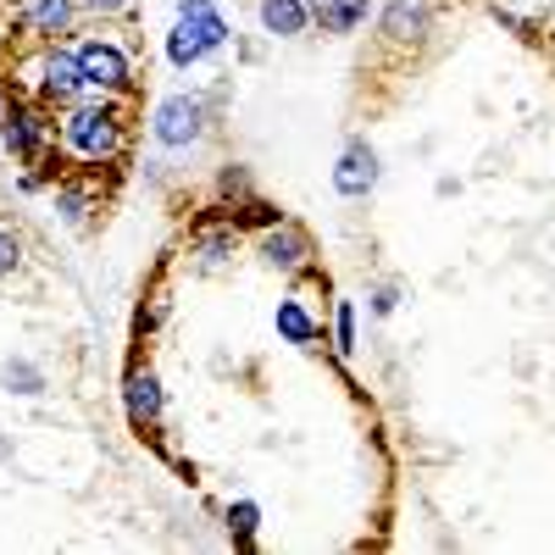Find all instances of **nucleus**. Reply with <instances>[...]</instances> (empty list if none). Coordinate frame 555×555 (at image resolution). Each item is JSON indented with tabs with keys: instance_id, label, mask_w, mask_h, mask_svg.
I'll use <instances>...</instances> for the list:
<instances>
[{
	"instance_id": "nucleus-1",
	"label": "nucleus",
	"mask_w": 555,
	"mask_h": 555,
	"mask_svg": "<svg viewBox=\"0 0 555 555\" xmlns=\"http://www.w3.org/2000/svg\"><path fill=\"white\" fill-rule=\"evenodd\" d=\"M228 39V23L211 0H178V28L167 34V62L172 67H195L206 51Z\"/></svg>"
},
{
	"instance_id": "nucleus-16",
	"label": "nucleus",
	"mask_w": 555,
	"mask_h": 555,
	"mask_svg": "<svg viewBox=\"0 0 555 555\" xmlns=\"http://www.w3.org/2000/svg\"><path fill=\"white\" fill-rule=\"evenodd\" d=\"M228 528H234V539L250 550V539H256V528H261V505H256V500H240L234 512H228Z\"/></svg>"
},
{
	"instance_id": "nucleus-3",
	"label": "nucleus",
	"mask_w": 555,
	"mask_h": 555,
	"mask_svg": "<svg viewBox=\"0 0 555 555\" xmlns=\"http://www.w3.org/2000/svg\"><path fill=\"white\" fill-rule=\"evenodd\" d=\"M201 128H206V112L190 95H172V101L156 106V139H162L167 151H190L195 139H201Z\"/></svg>"
},
{
	"instance_id": "nucleus-7",
	"label": "nucleus",
	"mask_w": 555,
	"mask_h": 555,
	"mask_svg": "<svg viewBox=\"0 0 555 555\" xmlns=\"http://www.w3.org/2000/svg\"><path fill=\"white\" fill-rule=\"evenodd\" d=\"M261 256H267L272 267H284V272H300V267H306V256H311V245H306L300 228L272 222V228H267V240H261Z\"/></svg>"
},
{
	"instance_id": "nucleus-6",
	"label": "nucleus",
	"mask_w": 555,
	"mask_h": 555,
	"mask_svg": "<svg viewBox=\"0 0 555 555\" xmlns=\"http://www.w3.org/2000/svg\"><path fill=\"white\" fill-rule=\"evenodd\" d=\"M122 395H128V423L133 428H156L162 423V384H156V373H128Z\"/></svg>"
},
{
	"instance_id": "nucleus-10",
	"label": "nucleus",
	"mask_w": 555,
	"mask_h": 555,
	"mask_svg": "<svg viewBox=\"0 0 555 555\" xmlns=\"http://www.w3.org/2000/svg\"><path fill=\"white\" fill-rule=\"evenodd\" d=\"M306 23H311L306 0H261V28H267V34L295 39V34H306Z\"/></svg>"
},
{
	"instance_id": "nucleus-2",
	"label": "nucleus",
	"mask_w": 555,
	"mask_h": 555,
	"mask_svg": "<svg viewBox=\"0 0 555 555\" xmlns=\"http://www.w3.org/2000/svg\"><path fill=\"white\" fill-rule=\"evenodd\" d=\"M62 145H67V156H78V162H112L117 151H122V128H117V112L112 106H78V112H67V122H62Z\"/></svg>"
},
{
	"instance_id": "nucleus-8",
	"label": "nucleus",
	"mask_w": 555,
	"mask_h": 555,
	"mask_svg": "<svg viewBox=\"0 0 555 555\" xmlns=\"http://www.w3.org/2000/svg\"><path fill=\"white\" fill-rule=\"evenodd\" d=\"M83 67H78V51H51V62H44V95L51 101H78L83 95Z\"/></svg>"
},
{
	"instance_id": "nucleus-15",
	"label": "nucleus",
	"mask_w": 555,
	"mask_h": 555,
	"mask_svg": "<svg viewBox=\"0 0 555 555\" xmlns=\"http://www.w3.org/2000/svg\"><path fill=\"white\" fill-rule=\"evenodd\" d=\"M39 139H44V122H39L34 112L12 117V128H7V145H12L17 156H34V151H39Z\"/></svg>"
},
{
	"instance_id": "nucleus-19",
	"label": "nucleus",
	"mask_w": 555,
	"mask_h": 555,
	"mask_svg": "<svg viewBox=\"0 0 555 555\" xmlns=\"http://www.w3.org/2000/svg\"><path fill=\"white\" fill-rule=\"evenodd\" d=\"M56 206L67 211V222H83V217H89V195H83V190H62Z\"/></svg>"
},
{
	"instance_id": "nucleus-17",
	"label": "nucleus",
	"mask_w": 555,
	"mask_h": 555,
	"mask_svg": "<svg viewBox=\"0 0 555 555\" xmlns=\"http://www.w3.org/2000/svg\"><path fill=\"white\" fill-rule=\"evenodd\" d=\"M7 384H12L17 395H39V389H44V384H39V373H34L28 361H7Z\"/></svg>"
},
{
	"instance_id": "nucleus-13",
	"label": "nucleus",
	"mask_w": 555,
	"mask_h": 555,
	"mask_svg": "<svg viewBox=\"0 0 555 555\" xmlns=\"http://www.w3.org/2000/svg\"><path fill=\"white\" fill-rule=\"evenodd\" d=\"M195 250H201V261H222V256H234L240 250V228L228 222V228H195Z\"/></svg>"
},
{
	"instance_id": "nucleus-21",
	"label": "nucleus",
	"mask_w": 555,
	"mask_h": 555,
	"mask_svg": "<svg viewBox=\"0 0 555 555\" xmlns=\"http://www.w3.org/2000/svg\"><path fill=\"white\" fill-rule=\"evenodd\" d=\"M12 267H17V240L7 234V228H0V278H7Z\"/></svg>"
},
{
	"instance_id": "nucleus-14",
	"label": "nucleus",
	"mask_w": 555,
	"mask_h": 555,
	"mask_svg": "<svg viewBox=\"0 0 555 555\" xmlns=\"http://www.w3.org/2000/svg\"><path fill=\"white\" fill-rule=\"evenodd\" d=\"M278 334H284L289 345H311L317 339V322L306 317L300 300H278Z\"/></svg>"
},
{
	"instance_id": "nucleus-5",
	"label": "nucleus",
	"mask_w": 555,
	"mask_h": 555,
	"mask_svg": "<svg viewBox=\"0 0 555 555\" xmlns=\"http://www.w3.org/2000/svg\"><path fill=\"white\" fill-rule=\"evenodd\" d=\"M373 183H378V156H373V145H366V139H350L345 156H339V167H334V190H339L345 201H361Z\"/></svg>"
},
{
	"instance_id": "nucleus-23",
	"label": "nucleus",
	"mask_w": 555,
	"mask_h": 555,
	"mask_svg": "<svg viewBox=\"0 0 555 555\" xmlns=\"http://www.w3.org/2000/svg\"><path fill=\"white\" fill-rule=\"evenodd\" d=\"M89 7H95V12H117V7H122V0H89Z\"/></svg>"
},
{
	"instance_id": "nucleus-4",
	"label": "nucleus",
	"mask_w": 555,
	"mask_h": 555,
	"mask_svg": "<svg viewBox=\"0 0 555 555\" xmlns=\"http://www.w3.org/2000/svg\"><path fill=\"white\" fill-rule=\"evenodd\" d=\"M78 67H83V83L89 89H128V56L117 51L112 39H83L78 44Z\"/></svg>"
},
{
	"instance_id": "nucleus-20",
	"label": "nucleus",
	"mask_w": 555,
	"mask_h": 555,
	"mask_svg": "<svg viewBox=\"0 0 555 555\" xmlns=\"http://www.w3.org/2000/svg\"><path fill=\"white\" fill-rule=\"evenodd\" d=\"M222 195H250V178H245L240 167H228V172H222Z\"/></svg>"
},
{
	"instance_id": "nucleus-22",
	"label": "nucleus",
	"mask_w": 555,
	"mask_h": 555,
	"mask_svg": "<svg viewBox=\"0 0 555 555\" xmlns=\"http://www.w3.org/2000/svg\"><path fill=\"white\" fill-rule=\"evenodd\" d=\"M395 300H400L395 289H378V295H373V311H378V317H389V311H395Z\"/></svg>"
},
{
	"instance_id": "nucleus-9",
	"label": "nucleus",
	"mask_w": 555,
	"mask_h": 555,
	"mask_svg": "<svg viewBox=\"0 0 555 555\" xmlns=\"http://www.w3.org/2000/svg\"><path fill=\"white\" fill-rule=\"evenodd\" d=\"M311 23H322V34H350L366 23V12H373V0H306Z\"/></svg>"
},
{
	"instance_id": "nucleus-12",
	"label": "nucleus",
	"mask_w": 555,
	"mask_h": 555,
	"mask_svg": "<svg viewBox=\"0 0 555 555\" xmlns=\"http://www.w3.org/2000/svg\"><path fill=\"white\" fill-rule=\"evenodd\" d=\"M23 12L39 34H62L73 23V0H23Z\"/></svg>"
},
{
	"instance_id": "nucleus-18",
	"label": "nucleus",
	"mask_w": 555,
	"mask_h": 555,
	"mask_svg": "<svg viewBox=\"0 0 555 555\" xmlns=\"http://www.w3.org/2000/svg\"><path fill=\"white\" fill-rule=\"evenodd\" d=\"M334 334H339V356H350V350H356V306H350V300H339Z\"/></svg>"
},
{
	"instance_id": "nucleus-11",
	"label": "nucleus",
	"mask_w": 555,
	"mask_h": 555,
	"mask_svg": "<svg viewBox=\"0 0 555 555\" xmlns=\"http://www.w3.org/2000/svg\"><path fill=\"white\" fill-rule=\"evenodd\" d=\"M384 34L400 39V44H416L428 34V12L423 7H411V0H395V7L384 12Z\"/></svg>"
}]
</instances>
